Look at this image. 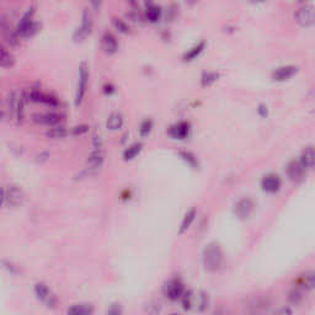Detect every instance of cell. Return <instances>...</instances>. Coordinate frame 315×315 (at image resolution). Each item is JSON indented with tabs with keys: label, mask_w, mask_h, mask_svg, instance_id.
Masks as SVG:
<instances>
[{
	"label": "cell",
	"mask_w": 315,
	"mask_h": 315,
	"mask_svg": "<svg viewBox=\"0 0 315 315\" xmlns=\"http://www.w3.org/2000/svg\"><path fill=\"white\" fill-rule=\"evenodd\" d=\"M224 255L220 245L216 241L207 244L202 252V262L208 272H217L223 265Z\"/></svg>",
	"instance_id": "obj_1"
},
{
	"label": "cell",
	"mask_w": 315,
	"mask_h": 315,
	"mask_svg": "<svg viewBox=\"0 0 315 315\" xmlns=\"http://www.w3.org/2000/svg\"><path fill=\"white\" fill-rule=\"evenodd\" d=\"M34 6L27 9V11L22 15L19 24L16 26V32L19 37H32L41 29V24L33 20Z\"/></svg>",
	"instance_id": "obj_2"
},
{
	"label": "cell",
	"mask_w": 315,
	"mask_h": 315,
	"mask_svg": "<svg viewBox=\"0 0 315 315\" xmlns=\"http://www.w3.org/2000/svg\"><path fill=\"white\" fill-rule=\"evenodd\" d=\"M89 65L86 62H81L80 65H79V80H78V86H76V93H75V105L79 106L84 100V96H85L86 90H88L89 85Z\"/></svg>",
	"instance_id": "obj_3"
},
{
	"label": "cell",
	"mask_w": 315,
	"mask_h": 315,
	"mask_svg": "<svg viewBox=\"0 0 315 315\" xmlns=\"http://www.w3.org/2000/svg\"><path fill=\"white\" fill-rule=\"evenodd\" d=\"M33 292L37 299H38L41 303H43L46 307L56 308L57 304H58L57 295L52 292V289L46 284V283L37 282L36 284H34Z\"/></svg>",
	"instance_id": "obj_4"
},
{
	"label": "cell",
	"mask_w": 315,
	"mask_h": 315,
	"mask_svg": "<svg viewBox=\"0 0 315 315\" xmlns=\"http://www.w3.org/2000/svg\"><path fill=\"white\" fill-rule=\"evenodd\" d=\"M185 290H186V288H185L184 282H182L181 278L179 277L169 280L165 283L164 288H162L164 295L170 300V302H177V300L181 299Z\"/></svg>",
	"instance_id": "obj_5"
},
{
	"label": "cell",
	"mask_w": 315,
	"mask_h": 315,
	"mask_svg": "<svg viewBox=\"0 0 315 315\" xmlns=\"http://www.w3.org/2000/svg\"><path fill=\"white\" fill-rule=\"evenodd\" d=\"M94 27V20H93V15L89 11L88 9L84 10L83 12V19H81V25L78 27V29L74 31L73 33V39L75 42H81L91 33Z\"/></svg>",
	"instance_id": "obj_6"
},
{
	"label": "cell",
	"mask_w": 315,
	"mask_h": 315,
	"mask_svg": "<svg viewBox=\"0 0 315 315\" xmlns=\"http://www.w3.org/2000/svg\"><path fill=\"white\" fill-rule=\"evenodd\" d=\"M253 211H255V202L250 197H243L238 199L233 207V213L235 214L236 218L241 220L250 218Z\"/></svg>",
	"instance_id": "obj_7"
},
{
	"label": "cell",
	"mask_w": 315,
	"mask_h": 315,
	"mask_svg": "<svg viewBox=\"0 0 315 315\" xmlns=\"http://www.w3.org/2000/svg\"><path fill=\"white\" fill-rule=\"evenodd\" d=\"M294 19L300 26L309 27L313 26L315 22V14H314V5L313 4H304L298 7V10L294 14Z\"/></svg>",
	"instance_id": "obj_8"
},
{
	"label": "cell",
	"mask_w": 315,
	"mask_h": 315,
	"mask_svg": "<svg viewBox=\"0 0 315 315\" xmlns=\"http://www.w3.org/2000/svg\"><path fill=\"white\" fill-rule=\"evenodd\" d=\"M0 34L2 38L10 44V46H16L20 42V37L17 34L16 29L11 26L9 19L6 16H0Z\"/></svg>",
	"instance_id": "obj_9"
},
{
	"label": "cell",
	"mask_w": 315,
	"mask_h": 315,
	"mask_svg": "<svg viewBox=\"0 0 315 315\" xmlns=\"http://www.w3.org/2000/svg\"><path fill=\"white\" fill-rule=\"evenodd\" d=\"M5 201L10 207H20L25 202V192L17 185H10L5 191Z\"/></svg>",
	"instance_id": "obj_10"
},
{
	"label": "cell",
	"mask_w": 315,
	"mask_h": 315,
	"mask_svg": "<svg viewBox=\"0 0 315 315\" xmlns=\"http://www.w3.org/2000/svg\"><path fill=\"white\" fill-rule=\"evenodd\" d=\"M29 100L32 102H38V103H44V105H48L51 107H57L59 105V101L56 96L48 95V94H44L43 91L39 90L38 88H33L30 90Z\"/></svg>",
	"instance_id": "obj_11"
},
{
	"label": "cell",
	"mask_w": 315,
	"mask_h": 315,
	"mask_svg": "<svg viewBox=\"0 0 315 315\" xmlns=\"http://www.w3.org/2000/svg\"><path fill=\"white\" fill-rule=\"evenodd\" d=\"M261 187L267 193H277L282 187V180H281L280 175L275 174V172H270L266 174L261 180Z\"/></svg>",
	"instance_id": "obj_12"
},
{
	"label": "cell",
	"mask_w": 315,
	"mask_h": 315,
	"mask_svg": "<svg viewBox=\"0 0 315 315\" xmlns=\"http://www.w3.org/2000/svg\"><path fill=\"white\" fill-rule=\"evenodd\" d=\"M305 171L307 170L302 166L299 160H290L285 166V174H287L288 179L293 182H300L304 180Z\"/></svg>",
	"instance_id": "obj_13"
},
{
	"label": "cell",
	"mask_w": 315,
	"mask_h": 315,
	"mask_svg": "<svg viewBox=\"0 0 315 315\" xmlns=\"http://www.w3.org/2000/svg\"><path fill=\"white\" fill-rule=\"evenodd\" d=\"M32 121L38 125L48 126V127H53V126L61 125L62 116L56 112H46V113H36L32 116Z\"/></svg>",
	"instance_id": "obj_14"
},
{
	"label": "cell",
	"mask_w": 315,
	"mask_h": 315,
	"mask_svg": "<svg viewBox=\"0 0 315 315\" xmlns=\"http://www.w3.org/2000/svg\"><path fill=\"white\" fill-rule=\"evenodd\" d=\"M103 162H105V150L102 148L101 149H94L89 154L88 159H86V165H88L86 167L97 172L102 167Z\"/></svg>",
	"instance_id": "obj_15"
},
{
	"label": "cell",
	"mask_w": 315,
	"mask_h": 315,
	"mask_svg": "<svg viewBox=\"0 0 315 315\" xmlns=\"http://www.w3.org/2000/svg\"><path fill=\"white\" fill-rule=\"evenodd\" d=\"M189 130H191V125L186 121H181V122L170 126L167 132L175 139H185L189 135Z\"/></svg>",
	"instance_id": "obj_16"
},
{
	"label": "cell",
	"mask_w": 315,
	"mask_h": 315,
	"mask_svg": "<svg viewBox=\"0 0 315 315\" xmlns=\"http://www.w3.org/2000/svg\"><path fill=\"white\" fill-rule=\"evenodd\" d=\"M298 71V66L295 65H283L275 69L272 73V79L276 81H284L292 78Z\"/></svg>",
	"instance_id": "obj_17"
},
{
	"label": "cell",
	"mask_w": 315,
	"mask_h": 315,
	"mask_svg": "<svg viewBox=\"0 0 315 315\" xmlns=\"http://www.w3.org/2000/svg\"><path fill=\"white\" fill-rule=\"evenodd\" d=\"M209 298L208 294L204 292H193V297H192V310L197 313H203L208 308Z\"/></svg>",
	"instance_id": "obj_18"
},
{
	"label": "cell",
	"mask_w": 315,
	"mask_h": 315,
	"mask_svg": "<svg viewBox=\"0 0 315 315\" xmlns=\"http://www.w3.org/2000/svg\"><path fill=\"white\" fill-rule=\"evenodd\" d=\"M95 308L90 303H78L66 309V315H93Z\"/></svg>",
	"instance_id": "obj_19"
},
{
	"label": "cell",
	"mask_w": 315,
	"mask_h": 315,
	"mask_svg": "<svg viewBox=\"0 0 315 315\" xmlns=\"http://www.w3.org/2000/svg\"><path fill=\"white\" fill-rule=\"evenodd\" d=\"M314 158H315V153H314V147L312 144L307 145L304 147V149L300 153V158H299V162L302 164V166L304 167L305 170H310L313 166H314Z\"/></svg>",
	"instance_id": "obj_20"
},
{
	"label": "cell",
	"mask_w": 315,
	"mask_h": 315,
	"mask_svg": "<svg viewBox=\"0 0 315 315\" xmlns=\"http://www.w3.org/2000/svg\"><path fill=\"white\" fill-rule=\"evenodd\" d=\"M101 39H102V41H101L102 42V48L106 53L113 54L118 51L120 44H118L117 38H116V36L113 33H111V32H105V33L102 34V38Z\"/></svg>",
	"instance_id": "obj_21"
},
{
	"label": "cell",
	"mask_w": 315,
	"mask_h": 315,
	"mask_svg": "<svg viewBox=\"0 0 315 315\" xmlns=\"http://www.w3.org/2000/svg\"><path fill=\"white\" fill-rule=\"evenodd\" d=\"M315 280H314V272L309 271V272H305L304 275L300 276L298 278L297 283H295L294 287L299 288L302 290H312L314 288Z\"/></svg>",
	"instance_id": "obj_22"
},
{
	"label": "cell",
	"mask_w": 315,
	"mask_h": 315,
	"mask_svg": "<svg viewBox=\"0 0 315 315\" xmlns=\"http://www.w3.org/2000/svg\"><path fill=\"white\" fill-rule=\"evenodd\" d=\"M160 17H161V7L159 5L153 4V2L147 4V7H145V19L149 22H152V24H155V22L159 21Z\"/></svg>",
	"instance_id": "obj_23"
},
{
	"label": "cell",
	"mask_w": 315,
	"mask_h": 315,
	"mask_svg": "<svg viewBox=\"0 0 315 315\" xmlns=\"http://www.w3.org/2000/svg\"><path fill=\"white\" fill-rule=\"evenodd\" d=\"M123 123H125V118H123L122 113L112 112L106 121V127L110 130H118L122 128Z\"/></svg>",
	"instance_id": "obj_24"
},
{
	"label": "cell",
	"mask_w": 315,
	"mask_h": 315,
	"mask_svg": "<svg viewBox=\"0 0 315 315\" xmlns=\"http://www.w3.org/2000/svg\"><path fill=\"white\" fill-rule=\"evenodd\" d=\"M143 149V143L142 142H134L130 145H128L127 148L123 152V159L126 161H129V160H133Z\"/></svg>",
	"instance_id": "obj_25"
},
{
	"label": "cell",
	"mask_w": 315,
	"mask_h": 315,
	"mask_svg": "<svg viewBox=\"0 0 315 315\" xmlns=\"http://www.w3.org/2000/svg\"><path fill=\"white\" fill-rule=\"evenodd\" d=\"M46 135L48 138H51V139H63V138H65L68 135V130H66V128L64 126L57 125L49 128L46 132Z\"/></svg>",
	"instance_id": "obj_26"
},
{
	"label": "cell",
	"mask_w": 315,
	"mask_h": 315,
	"mask_svg": "<svg viewBox=\"0 0 315 315\" xmlns=\"http://www.w3.org/2000/svg\"><path fill=\"white\" fill-rule=\"evenodd\" d=\"M204 47H206V42L204 41H201L198 42L197 44H194L192 48H189V51L186 52V53L184 54V57H182V59H184L185 62H189V61H193L194 58H196L197 56H199V54L203 52Z\"/></svg>",
	"instance_id": "obj_27"
},
{
	"label": "cell",
	"mask_w": 315,
	"mask_h": 315,
	"mask_svg": "<svg viewBox=\"0 0 315 315\" xmlns=\"http://www.w3.org/2000/svg\"><path fill=\"white\" fill-rule=\"evenodd\" d=\"M15 63L14 56L2 46V43L0 42V65L5 66V68H9V66H12Z\"/></svg>",
	"instance_id": "obj_28"
},
{
	"label": "cell",
	"mask_w": 315,
	"mask_h": 315,
	"mask_svg": "<svg viewBox=\"0 0 315 315\" xmlns=\"http://www.w3.org/2000/svg\"><path fill=\"white\" fill-rule=\"evenodd\" d=\"M194 218H196V209L194 208L189 209V211L186 212V214H185L184 219H182L181 225H180V230H179L180 234H184L185 231L191 226V224L193 223Z\"/></svg>",
	"instance_id": "obj_29"
},
{
	"label": "cell",
	"mask_w": 315,
	"mask_h": 315,
	"mask_svg": "<svg viewBox=\"0 0 315 315\" xmlns=\"http://www.w3.org/2000/svg\"><path fill=\"white\" fill-rule=\"evenodd\" d=\"M179 154L181 157V159L185 160L189 166L193 167V169L198 167V159H197V157L193 153L189 152V150H180Z\"/></svg>",
	"instance_id": "obj_30"
},
{
	"label": "cell",
	"mask_w": 315,
	"mask_h": 315,
	"mask_svg": "<svg viewBox=\"0 0 315 315\" xmlns=\"http://www.w3.org/2000/svg\"><path fill=\"white\" fill-rule=\"evenodd\" d=\"M219 78L218 71H204L201 76L202 86H209L213 83H216Z\"/></svg>",
	"instance_id": "obj_31"
},
{
	"label": "cell",
	"mask_w": 315,
	"mask_h": 315,
	"mask_svg": "<svg viewBox=\"0 0 315 315\" xmlns=\"http://www.w3.org/2000/svg\"><path fill=\"white\" fill-rule=\"evenodd\" d=\"M153 127H154V122L150 118H145L142 121L139 125V134L140 137H147L150 132H152Z\"/></svg>",
	"instance_id": "obj_32"
},
{
	"label": "cell",
	"mask_w": 315,
	"mask_h": 315,
	"mask_svg": "<svg viewBox=\"0 0 315 315\" xmlns=\"http://www.w3.org/2000/svg\"><path fill=\"white\" fill-rule=\"evenodd\" d=\"M192 297H193V290H185L181 297V304L185 310H192Z\"/></svg>",
	"instance_id": "obj_33"
},
{
	"label": "cell",
	"mask_w": 315,
	"mask_h": 315,
	"mask_svg": "<svg viewBox=\"0 0 315 315\" xmlns=\"http://www.w3.org/2000/svg\"><path fill=\"white\" fill-rule=\"evenodd\" d=\"M288 299L289 302L292 303L293 305H298L303 299V295H302V289L299 288L294 287L292 290L289 292V295H288Z\"/></svg>",
	"instance_id": "obj_34"
},
{
	"label": "cell",
	"mask_w": 315,
	"mask_h": 315,
	"mask_svg": "<svg viewBox=\"0 0 315 315\" xmlns=\"http://www.w3.org/2000/svg\"><path fill=\"white\" fill-rule=\"evenodd\" d=\"M113 25H115L116 30H117V31H120L121 33H129L130 32L129 26H128V24L125 21V20L115 17V19H113Z\"/></svg>",
	"instance_id": "obj_35"
},
{
	"label": "cell",
	"mask_w": 315,
	"mask_h": 315,
	"mask_svg": "<svg viewBox=\"0 0 315 315\" xmlns=\"http://www.w3.org/2000/svg\"><path fill=\"white\" fill-rule=\"evenodd\" d=\"M106 315H123V308L120 303H113L107 309Z\"/></svg>",
	"instance_id": "obj_36"
},
{
	"label": "cell",
	"mask_w": 315,
	"mask_h": 315,
	"mask_svg": "<svg viewBox=\"0 0 315 315\" xmlns=\"http://www.w3.org/2000/svg\"><path fill=\"white\" fill-rule=\"evenodd\" d=\"M90 127L88 125H79L75 126V127L71 128V134L73 135H83L85 133L89 132Z\"/></svg>",
	"instance_id": "obj_37"
},
{
	"label": "cell",
	"mask_w": 315,
	"mask_h": 315,
	"mask_svg": "<svg viewBox=\"0 0 315 315\" xmlns=\"http://www.w3.org/2000/svg\"><path fill=\"white\" fill-rule=\"evenodd\" d=\"M128 19L132 20L133 22H140L143 20V15L140 14L139 9H132L127 14Z\"/></svg>",
	"instance_id": "obj_38"
},
{
	"label": "cell",
	"mask_w": 315,
	"mask_h": 315,
	"mask_svg": "<svg viewBox=\"0 0 315 315\" xmlns=\"http://www.w3.org/2000/svg\"><path fill=\"white\" fill-rule=\"evenodd\" d=\"M91 140H93V145L95 149H101V148H102V145H103L102 138H101L100 135L97 134V133H95V134L93 135V139Z\"/></svg>",
	"instance_id": "obj_39"
},
{
	"label": "cell",
	"mask_w": 315,
	"mask_h": 315,
	"mask_svg": "<svg viewBox=\"0 0 315 315\" xmlns=\"http://www.w3.org/2000/svg\"><path fill=\"white\" fill-rule=\"evenodd\" d=\"M257 112L261 117L266 118L268 116V107L265 105V103H260V105L257 106Z\"/></svg>",
	"instance_id": "obj_40"
},
{
	"label": "cell",
	"mask_w": 315,
	"mask_h": 315,
	"mask_svg": "<svg viewBox=\"0 0 315 315\" xmlns=\"http://www.w3.org/2000/svg\"><path fill=\"white\" fill-rule=\"evenodd\" d=\"M273 315H293V313L289 308H280L273 313Z\"/></svg>",
	"instance_id": "obj_41"
},
{
	"label": "cell",
	"mask_w": 315,
	"mask_h": 315,
	"mask_svg": "<svg viewBox=\"0 0 315 315\" xmlns=\"http://www.w3.org/2000/svg\"><path fill=\"white\" fill-rule=\"evenodd\" d=\"M115 91L116 89L112 84H105V85H103V93H105L106 95H112Z\"/></svg>",
	"instance_id": "obj_42"
},
{
	"label": "cell",
	"mask_w": 315,
	"mask_h": 315,
	"mask_svg": "<svg viewBox=\"0 0 315 315\" xmlns=\"http://www.w3.org/2000/svg\"><path fill=\"white\" fill-rule=\"evenodd\" d=\"M167 14L169 15H166V19H174V16L175 15L177 14V11H176V6H175V5H171V6L169 7V10H167Z\"/></svg>",
	"instance_id": "obj_43"
},
{
	"label": "cell",
	"mask_w": 315,
	"mask_h": 315,
	"mask_svg": "<svg viewBox=\"0 0 315 315\" xmlns=\"http://www.w3.org/2000/svg\"><path fill=\"white\" fill-rule=\"evenodd\" d=\"M48 157H49L48 153H42V154L37 155V160H38V161H44V160H47V158Z\"/></svg>",
	"instance_id": "obj_44"
},
{
	"label": "cell",
	"mask_w": 315,
	"mask_h": 315,
	"mask_svg": "<svg viewBox=\"0 0 315 315\" xmlns=\"http://www.w3.org/2000/svg\"><path fill=\"white\" fill-rule=\"evenodd\" d=\"M4 201H5V191H4V189L0 186V207L2 206Z\"/></svg>",
	"instance_id": "obj_45"
},
{
	"label": "cell",
	"mask_w": 315,
	"mask_h": 315,
	"mask_svg": "<svg viewBox=\"0 0 315 315\" xmlns=\"http://www.w3.org/2000/svg\"><path fill=\"white\" fill-rule=\"evenodd\" d=\"M213 315H229V313L224 309H218L213 313Z\"/></svg>",
	"instance_id": "obj_46"
},
{
	"label": "cell",
	"mask_w": 315,
	"mask_h": 315,
	"mask_svg": "<svg viewBox=\"0 0 315 315\" xmlns=\"http://www.w3.org/2000/svg\"><path fill=\"white\" fill-rule=\"evenodd\" d=\"M2 117H4V112H2L1 103H0V120H2Z\"/></svg>",
	"instance_id": "obj_47"
},
{
	"label": "cell",
	"mask_w": 315,
	"mask_h": 315,
	"mask_svg": "<svg viewBox=\"0 0 315 315\" xmlns=\"http://www.w3.org/2000/svg\"><path fill=\"white\" fill-rule=\"evenodd\" d=\"M170 315H181V314H179V313H172V314H170Z\"/></svg>",
	"instance_id": "obj_48"
}]
</instances>
